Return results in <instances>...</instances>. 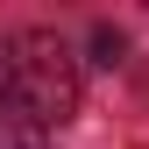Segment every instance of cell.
Returning <instances> with one entry per match:
<instances>
[{
  "label": "cell",
  "instance_id": "cell-1",
  "mask_svg": "<svg viewBox=\"0 0 149 149\" xmlns=\"http://www.w3.org/2000/svg\"><path fill=\"white\" fill-rule=\"evenodd\" d=\"M0 114L43 128V135L78 114V64L50 29H29L0 50Z\"/></svg>",
  "mask_w": 149,
  "mask_h": 149
},
{
  "label": "cell",
  "instance_id": "cell-2",
  "mask_svg": "<svg viewBox=\"0 0 149 149\" xmlns=\"http://www.w3.org/2000/svg\"><path fill=\"white\" fill-rule=\"evenodd\" d=\"M0 149H50V135L29 128V121H7V114H0Z\"/></svg>",
  "mask_w": 149,
  "mask_h": 149
},
{
  "label": "cell",
  "instance_id": "cell-3",
  "mask_svg": "<svg viewBox=\"0 0 149 149\" xmlns=\"http://www.w3.org/2000/svg\"><path fill=\"white\" fill-rule=\"evenodd\" d=\"M92 50H100V64H121V36H114V29H100V36H92Z\"/></svg>",
  "mask_w": 149,
  "mask_h": 149
}]
</instances>
